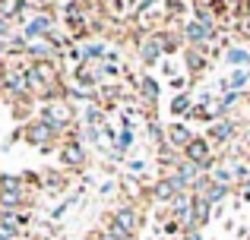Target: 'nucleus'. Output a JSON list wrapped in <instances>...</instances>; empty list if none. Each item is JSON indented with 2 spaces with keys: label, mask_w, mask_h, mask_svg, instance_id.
<instances>
[{
  "label": "nucleus",
  "mask_w": 250,
  "mask_h": 240,
  "mask_svg": "<svg viewBox=\"0 0 250 240\" xmlns=\"http://www.w3.org/2000/svg\"><path fill=\"white\" fill-rule=\"evenodd\" d=\"M212 180H215V177H212ZM231 190H234V186H225V184H212V190L206 193V199H209L212 205H222V203H225L228 196H231Z\"/></svg>",
  "instance_id": "nucleus-21"
},
{
  "label": "nucleus",
  "mask_w": 250,
  "mask_h": 240,
  "mask_svg": "<svg viewBox=\"0 0 250 240\" xmlns=\"http://www.w3.org/2000/svg\"><path fill=\"white\" fill-rule=\"evenodd\" d=\"M136 92H140V101H143V105L152 108L155 101H159L162 86H159V79H155V76H140V86H136Z\"/></svg>",
  "instance_id": "nucleus-14"
},
{
  "label": "nucleus",
  "mask_w": 250,
  "mask_h": 240,
  "mask_svg": "<svg viewBox=\"0 0 250 240\" xmlns=\"http://www.w3.org/2000/svg\"><path fill=\"white\" fill-rule=\"evenodd\" d=\"M98 60H108V48H104V41H89L83 44V63H98Z\"/></svg>",
  "instance_id": "nucleus-18"
},
{
  "label": "nucleus",
  "mask_w": 250,
  "mask_h": 240,
  "mask_svg": "<svg viewBox=\"0 0 250 240\" xmlns=\"http://www.w3.org/2000/svg\"><path fill=\"white\" fill-rule=\"evenodd\" d=\"M209 54H212V48H193V44L184 48L181 63H184V70H187L190 79H200V73L209 67Z\"/></svg>",
  "instance_id": "nucleus-8"
},
{
  "label": "nucleus",
  "mask_w": 250,
  "mask_h": 240,
  "mask_svg": "<svg viewBox=\"0 0 250 240\" xmlns=\"http://www.w3.org/2000/svg\"><path fill=\"white\" fill-rule=\"evenodd\" d=\"M80 123H83V127H104V105H102V101L85 105L83 114H80Z\"/></svg>",
  "instance_id": "nucleus-17"
},
{
  "label": "nucleus",
  "mask_w": 250,
  "mask_h": 240,
  "mask_svg": "<svg viewBox=\"0 0 250 240\" xmlns=\"http://www.w3.org/2000/svg\"><path fill=\"white\" fill-rule=\"evenodd\" d=\"M174 171H177V174H181V177H184V180H187V184H193V180H196V177H200V174H206V171H203V167H200V165H193V161H187V158H184V161H181V165H177V167H174Z\"/></svg>",
  "instance_id": "nucleus-20"
},
{
  "label": "nucleus",
  "mask_w": 250,
  "mask_h": 240,
  "mask_svg": "<svg viewBox=\"0 0 250 240\" xmlns=\"http://www.w3.org/2000/svg\"><path fill=\"white\" fill-rule=\"evenodd\" d=\"M19 186H29L22 174H0V190H19Z\"/></svg>",
  "instance_id": "nucleus-24"
},
{
  "label": "nucleus",
  "mask_w": 250,
  "mask_h": 240,
  "mask_svg": "<svg viewBox=\"0 0 250 240\" xmlns=\"http://www.w3.org/2000/svg\"><path fill=\"white\" fill-rule=\"evenodd\" d=\"M38 117L48 120L51 127H57L67 136V129H73L76 123H80V111L73 108V101L61 98V101H44V105H38Z\"/></svg>",
  "instance_id": "nucleus-2"
},
{
  "label": "nucleus",
  "mask_w": 250,
  "mask_h": 240,
  "mask_svg": "<svg viewBox=\"0 0 250 240\" xmlns=\"http://www.w3.org/2000/svg\"><path fill=\"white\" fill-rule=\"evenodd\" d=\"M54 16L51 13H32L29 19H25L22 25H19V35L25 38V41H44V38H51L54 35Z\"/></svg>",
  "instance_id": "nucleus-5"
},
{
  "label": "nucleus",
  "mask_w": 250,
  "mask_h": 240,
  "mask_svg": "<svg viewBox=\"0 0 250 240\" xmlns=\"http://www.w3.org/2000/svg\"><path fill=\"white\" fill-rule=\"evenodd\" d=\"M35 105H38L35 95H22V98H13V108H10L13 120H16L19 127H25V123L32 120V114H35Z\"/></svg>",
  "instance_id": "nucleus-11"
},
{
  "label": "nucleus",
  "mask_w": 250,
  "mask_h": 240,
  "mask_svg": "<svg viewBox=\"0 0 250 240\" xmlns=\"http://www.w3.org/2000/svg\"><path fill=\"white\" fill-rule=\"evenodd\" d=\"M98 73H102V79H104V76H111V79H114V76H121V67H117V63H102V67H98Z\"/></svg>",
  "instance_id": "nucleus-28"
},
{
  "label": "nucleus",
  "mask_w": 250,
  "mask_h": 240,
  "mask_svg": "<svg viewBox=\"0 0 250 240\" xmlns=\"http://www.w3.org/2000/svg\"><path fill=\"white\" fill-rule=\"evenodd\" d=\"M108 222H114L117 228H124L130 237H136V231L143 228V209L136 203H121L114 212L108 215Z\"/></svg>",
  "instance_id": "nucleus-7"
},
{
  "label": "nucleus",
  "mask_w": 250,
  "mask_h": 240,
  "mask_svg": "<svg viewBox=\"0 0 250 240\" xmlns=\"http://www.w3.org/2000/svg\"><path fill=\"white\" fill-rule=\"evenodd\" d=\"M231 174H234V186H241V184H247L250 180V165H231Z\"/></svg>",
  "instance_id": "nucleus-26"
},
{
  "label": "nucleus",
  "mask_w": 250,
  "mask_h": 240,
  "mask_svg": "<svg viewBox=\"0 0 250 240\" xmlns=\"http://www.w3.org/2000/svg\"><path fill=\"white\" fill-rule=\"evenodd\" d=\"M206 139L212 142V146H231V142H238V120L234 117L215 120L212 127L206 129Z\"/></svg>",
  "instance_id": "nucleus-9"
},
{
  "label": "nucleus",
  "mask_w": 250,
  "mask_h": 240,
  "mask_svg": "<svg viewBox=\"0 0 250 240\" xmlns=\"http://www.w3.org/2000/svg\"><path fill=\"white\" fill-rule=\"evenodd\" d=\"M238 193H241V199H244V203H250V180H247V184H241V186H238Z\"/></svg>",
  "instance_id": "nucleus-30"
},
{
  "label": "nucleus",
  "mask_w": 250,
  "mask_h": 240,
  "mask_svg": "<svg viewBox=\"0 0 250 240\" xmlns=\"http://www.w3.org/2000/svg\"><path fill=\"white\" fill-rule=\"evenodd\" d=\"M225 63L231 70H250V51L244 44H228L225 48Z\"/></svg>",
  "instance_id": "nucleus-15"
},
{
  "label": "nucleus",
  "mask_w": 250,
  "mask_h": 240,
  "mask_svg": "<svg viewBox=\"0 0 250 240\" xmlns=\"http://www.w3.org/2000/svg\"><path fill=\"white\" fill-rule=\"evenodd\" d=\"M225 82H228V92H247L250 89V70H231L225 76Z\"/></svg>",
  "instance_id": "nucleus-19"
},
{
  "label": "nucleus",
  "mask_w": 250,
  "mask_h": 240,
  "mask_svg": "<svg viewBox=\"0 0 250 240\" xmlns=\"http://www.w3.org/2000/svg\"><path fill=\"white\" fill-rule=\"evenodd\" d=\"M22 139H25V146L38 148V152H54V148L63 146V139H67V136H63L57 127H51L48 120L35 117V120H29L22 127Z\"/></svg>",
  "instance_id": "nucleus-1"
},
{
  "label": "nucleus",
  "mask_w": 250,
  "mask_h": 240,
  "mask_svg": "<svg viewBox=\"0 0 250 240\" xmlns=\"http://www.w3.org/2000/svg\"><path fill=\"white\" fill-rule=\"evenodd\" d=\"M174 60H165V63H162V73H165V76H174Z\"/></svg>",
  "instance_id": "nucleus-31"
},
{
  "label": "nucleus",
  "mask_w": 250,
  "mask_h": 240,
  "mask_svg": "<svg viewBox=\"0 0 250 240\" xmlns=\"http://www.w3.org/2000/svg\"><path fill=\"white\" fill-rule=\"evenodd\" d=\"M124 3H127V0H108V10L114 13V16H121V13H124Z\"/></svg>",
  "instance_id": "nucleus-29"
},
{
  "label": "nucleus",
  "mask_w": 250,
  "mask_h": 240,
  "mask_svg": "<svg viewBox=\"0 0 250 240\" xmlns=\"http://www.w3.org/2000/svg\"><path fill=\"white\" fill-rule=\"evenodd\" d=\"M193 139H196V133L190 129L187 120H174V123L168 127V142H171L174 148H181V152H184V148H187Z\"/></svg>",
  "instance_id": "nucleus-10"
},
{
  "label": "nucleus",
  "mask_w": 250,
  "mask_h": 240,
  "mask_svg": "<svg viewBox=\"0 0 250 240\" xmlns=\"http://www.w3.org/2000/svg\"><path fill=\"white\" fill-rule=\"evenodd\" d=\"M143 167H146V165H143V161H130V171H133V174H140Z\"/></svg>",
  "instance_id": "nucleus-32"
},
{
  "label": "nucleus",
  "mask_w": 250,
  "mask_h": 240,
  "mask_svg": "<svg viewBox=\"0 0 250 240\" xmlns=\"http://www.w3.org/2000/svg\"><path fill=\"white\" fill-rule=\"evenodd\" d=\"M244 161H247V165H250V136H247V139H244Z\"/></svg>",
  "instance_id": "nucleus-33"
},
{
  "label": "nucleus",
  "mask_w": 250,
  "mask_h": 240,
  "mask_svg": "<svg viewBox=\"0 0 250 240\" xmlns=\"http://www.w3.org/2000/svg\"><path fill=\"white\" fill-rule=\"evenodd\" d=\"M247 117H250V95H247Z\"/></svg>",
  "instance_id": "nucleus-34"
},
{
  "label": "nucleus",
  "mask_w": 250,
  "mask_h": 240,
  "mask_svg": "<svg viewBox=\"0 0 250 240\" xmlns=\"http://www.w3.org/2000/svg\"><path fill=\"white\" fill-rule=\"evenodd\" d=\"M149 196H152L155 203H162V205H171V203H174V196H181V193H177V186L171 184L168 177H159L152 186H149Z\"/></svg>",
  "instance_id": "nucleus-13"
},
{
  "label": "nucleus",
  "mask_w": 250,
  "mask_h": 240,
  "mask_svg": "<svg viewBox=\"0 0 250 240\" xmlns=\"http://www.w3.org/2000/svg\"><path fill=\"white\" fill-rule=\"evenodd\" d=\"M57 161H61V171L80 174V171H85V165H89V152H85L83 142L63 139V146L57 148Z\"/></svg>",
  "instance_id": "nucleus-4"
},
{
  "label": "nucleus",
  "mask_w": 250,
  "mask_h": 240,
  "mask_svg": "<svg viewBox=\"0 0 250 240\" xmlns=\"http://www.w3.org/2000/svg\"><path fill=\"white\" fill-rule=\"evenodd\" d=\"M155 3H162V0H140V3L133 6V13H130V16H133V19H140L143 13H149V10H152Z\"/></svg>",
  "instance_id": "nucleus-27"
},
{
  "label": "nucleus",
  "mask_w": 250,
  "mask_h": 240,
  "mask_svg": "<svg viewBox=\"0 0 250 240\" xmlns=\"http://www.w3.org/2000/svg\"><path fill=\"white\" fill-rule=\"evenodd\" d=\"M13 35H16V32H13V19L10 16H0V44H10Z\"/></svg>",
  "instance_id": "nucleus-25"
},
{
  "label": "nucleus",
  "mask_w": 250,
  "mask_h": 240,
  "mask_svg": "<svg viewBox=\"0 0 250 240\" xmlns=\"http://www.w3.org/2000/svg\"><path fill=\"white\" fill-rule=\"evenodd\" d=\"M136 54H140L143 67H159L162 57L168 54V35H165V29L143 32L140 41H136Z\"/></svg>",
  "instance_id": "nucleus-3"
},
{
  "label": "nucleus",
  "mask_w": 250,
  "mask_h": 240,
  "mask_svg": "<svg viewBox=\"0 0 250 240\" xmlns=\"http://www.w3.org/2000/svg\"><path fill=\"white\" fill-rule=\"evenodd\" d=\"M70 186V174L67 171H42V190L61 196L63 190Z\"/></svg>",
  "instance_id": "nucleus-12"
},
{
  "label": "nucleus",
  "mask_w": 250,
  "mask_h": 240,
  "mask_svg": "<svg viewBox=\"0 0 250 240\" xmlns=\"http://www.w3.org/2000/svg\"><path fill=\"white\" fill-rule=\"evenodd\" d=\"M212 177H215V184H225V186H234V174H231V165H215Z\"/></svg>",
  "instance_id": "nucleus-23"
},
{
  "label": "nucleus",
  "mask_w": 250,
  "mask_h": 240,
  "mask_svg": "<svg viewBox=\"0 0 250 240\" xmlns=\"http://www.w3.org/2000/svg\"><path fill=\"white\" fill-rule=\"evenodd\" d=\"M212 174H200V177L193 180V184H190V193H193V196H206L209 190H212Z\"/></svg>",
  "instance_id": "nucleus-22"
},
{
  "label": "nucleus",
  "mask_w": 250,
  "mask_h": 240,
  "mask_svg": "<svg viewBox=\"0 0 250 240\" xmlns=\"http://www.w3.org/2000/svg\"><path fill=\"white\" fill-rule=\"evenodd\" d=\"M212 148H215V146L206 139V136H196V139L190 142L187 148H184V158L193 161V165H200L206 174H212L215 165H219V155H212Z\"/></svg>",
  "instance_id": "nucleus-6"
},
{
  "label": "nucleus",
  "mask_w": 250,
  "mask_h": 240,
  "mask_svg": "<svg viewBox=\"0 0 250 240\" xmlns=\"http://www.w3.org/2000/svg\"><path fill=\"white\" fill-rule=\"evenodd\" d=\"M193 108H196V98L190 92H181V95L171 98V114H174L177 120H187L190 114H193Z\"/></svg>",
  "instance_id": "nucleus-16"
}]
</instances>
